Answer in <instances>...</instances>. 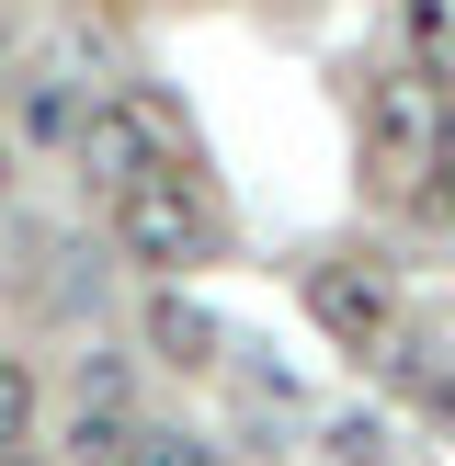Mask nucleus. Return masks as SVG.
<instances>
[{"label":"nucleus","instance_id":"1","mask_svg":"<svg viewBox=\"0 0 455 466\" xmlns=\"http://www.w3.org/2000/svg\"><path fill=\"white\" fill-rule=\"evenodd\" d=\"M444 80L421 68H376L364 80V159H376L387 194H432V148H444Z\"/></svg>","mask_w":455,"mask_h":466},{"label":"nucleus","instance_id":"2","mask_svg":"<svg viewBox=\"0 0 455 466\" xmlns=\"http://www.w3.org/2000/svg\"><path fill=\"white\" fill-rule=\"evenodd\" d=\"M114 250H126V262H148L159 285H171V273H194L205 250H217V205H205L182 171H148V182H126V194H114Z\"/></svg>","mask_w":455,"mask_h":466},{"label":"nucleus","instance_id":"3","mask_svg":"<svg viewBox=\"0 0 455 466\" xmlns=\"http://www.w3.org/2000/svg\"><path fill=\"white\" fill-rule=\"evenodd\" d=\"M308 319L341 341V353H387V341L410 330L399 308V273L376 262V250H341V262H308Z\"/></svg>","mask_w":455,"mask_h":466},{"label":"nucleus","instance_id":"4","mask_svg":"<svg viewBox=\"0 0 455 466\" xmlns=\"http://www.w3.org/2000/svg\"><path fill=\"white\" fill-rule=\"evenodd\" d=\"M68 159H80L103 194H126V182H148V171H182V159H171V137H159V114H148V103H126V91L80 103V126H68Z\"/></svg>","mask_w":455,"mask_h":466},{"label":"nucleus","instance_id":"5","mask_svg":"<svg viewBox=\"0 0 455 466\" xmlns=\"http://www.w3.org/2000/svg\"><path fill=\"white\" fill-rule=\"evenodd\" d=\"M148 353H159V364H217V319H205L182 285H159V296H148Z\"/></svg>","mask_w":455,"mask_h":466},{"label":"nucleus","instance_id":"6","mask_svg":"<svg viewBox=\"0 0 455 466\" xmlns=\"http://www.w3.org/2000/svg\"><path fill=\"white\" fill-rule=\"evenodd\" d=\"M410 68L455 91V0H410Z\"/></svg>","mask_w":455,"mask_h":466},{"label":"nucleus","instance_id":"7","mask_svg":"<svg viewBox=\"0 0 455 466\" xmlns=\"http://www.w3.org/2000/svg\"><path fill=\"white\" fill-rule=\"evenodd\" d=\"M35 410H46L35 364H23V353H0V455H23V444H35Z\"/></svg>","mask_w":455,"mask_h":466},{"label":"nucleus","instance_id":"8","mask_svg":"<svg viewBox=\"0 0 455 466\" xmlns=\"http://www.w3.org/2000/svg\"><path fill=\"white\" fill-rule=\"evenodd\" d=\"M114 466H217V444H194V432H159V421H136Z\"/></svg>","mask_w":455,"mask_h":466},{"label":"nucleus","instance_id":"9","mask_svg":"<svg viewBox=\"0 0 455 466\" xmlns=\"http://www.w3.org/2000/svg\"><path fill=\"white\" fill-rule=\"evenodd\" d=\"M68 126H80V91L68 80H23V137H57L68 148Z\"/></svg>","mask_w":455,"mask_h":466},{"label":"nucleus","instance_id":"10","mask_svg":"<svg viewBox=\"0 0 455 466\" xmlns=\"http://www.w3.org/2000/svg\"><path fill=\"white\" fill-rule=\"evenodd\" d=\"M432 182L455 194V103H444V148H432Z\"/></svg>","mask_w":455,"mask_h":466},{"label":"nucleus","instance_id":"11","mask_svg":"<svg viewBox=\"0 0 455 466\" xmlns=\"http://www.w3.org/2000/svg\"><path fill=\"white\" fill-rule=\"evenodd\" d=\"M0 466H35V455H0Z\"/></svg>","mask_w":455,"mask_h":466}]
</instances>
